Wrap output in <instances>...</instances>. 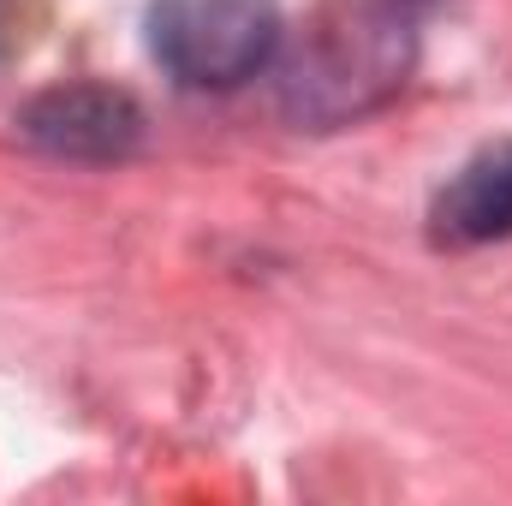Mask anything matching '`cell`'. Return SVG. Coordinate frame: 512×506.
Returning <instances> with one entry per match:
<instances>
[{
    "label": "cell",
    "mask_w": 512,
    "mask_h": 506,
    "mask_svg": "<svg viewBox=\"0 0 512 506\" xmlns=\"http://www.w3.org/2000/svg\"><path fill=\"white\" fill-rule=\"evenodd\" d=\"M411 54L417 42L405 0H334L286 48L280 108L310 131L352 126L405 84Z\"/></svg>",
    "instance_id": "6da1fadb"
},
{
    "label": "cell",
    "mask_w": 512,
    "mask_h": 506,
    "mask_svg": "<svg viewBox=\"0 0 512 506\" xmlns=\"http://www.w3.org/2000/svg\"><path fill=\"white\" fill-rule=\"evenodd\" d=\"M274 0H149V54L185 90H239L280 54Z\"/></svg>",
    "instance_id": "7a4b0ae2"
},
{
    "label": "cell",
    "mask_w": 512,
    "mask_h": 506,
    "mask_svg": "<svg viewBox=\"0 0 512 506\" xmlns=\"http://www.w3.org/2000/svg\"><path fill=\"white\" fill-rule=\"evenodd\" d=\"M24 137L66 161H126L143 143V108L108 84H54L24 114Z\"/></svg>",
    "instance_id": "3957f363"
},
{
    "label": "cell",
    "mask_w": 512,
    "mask_h": 506,
    "mask_svg": "<svg viewBox=\"0 0 512 506\" xmlns=\"http://www.w3.org/2000/svg\"><path fill=\"white\" fill-rule=\"evenodd\" d=\"M435 239L441 245H489L512 233V137L477 149L447 191L435 197Z\"/></svg>",
    "instance_id": "277c9868"
},
{
    "label": "cell",
    "mask_w": 512,
    "mask_h": 506,
    "mask_svg": "<svg viewBox=\"0 0 512 506\" xmlns=\"http://www.w3.org/2000/svg\"><path fill=\"white\" fill-rule=\"evenodd\" d=\"M405 6H417V0H405Z\"/></svg>",
    "instance_id": "5b68a950"
}]
</instances>
